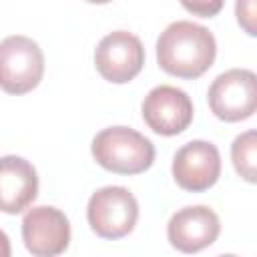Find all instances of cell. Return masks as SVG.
Masks as SVG:
<instances>
[{
	"mask_svg": "<svg viewBox=\"0 0 257 257\" xmlns=\"http://www.w3.org/2000/svg\"><path fill=\"white\" fill-rule=\"evenodd\" d=\"M215 54L217 44L209 28L189 20L169 24L157 40L159 66L179 78H199L211 68Z\"/></svg>",
	"mask_w": 257,
	"mask_h": 257,
	"instance_id": "cell-1",
	"label": "cell"
},
{
	"mask_svg": "<svg viewBox=\"0 0 257 257\" xmlns=\"http://www.w3.org/2000/svg\"><path fill=\"white\" fill-rule=\"evenodd\" d=\"M94 161L118 175L145 173L155 161L153 143L128 126H108L100 131L90 145Z\"/></svg>",
	"mask_w": 257,
	"mask_h": 257,
	"instance_id": "cell-2",
	"label": "cell"
},
{
	"mask_svg": "<svg viewBox=\"0 0 257 257\" xmlns=\"http://www.w3.org/2000/svg\"><path fill=\"white\" fill-rule=\"evenodd\" d=\"M44 74V54L28 36H8L0 42V88L8 94H26Z\"/></svg>",
	"mask_w": 257,
	"mask_h": 257,
	"instance_id": "cell-3",
	"label": "cell"
},
{
	"mask_svg": "<svg viewBox=\"0 0 257 257\" xmlns=\"http://www.w3.org/2000/svg\"><path fill=\"white\" fill-rule=\"evenodd\" d=\"M86 219L98 237L120 239L135 229L139 203L124 187H102L88 199Z\"/></svg>",
	"mask_w": 257,
	"mask_h": 257,
	"instance_id": "cell-4",
	"label": "cell"
},
{
	"mask_svg": "<svg viewBox=\"0 0 257 257\" xmlns=\"http://www.w3.org/2000/svg\"><path fill=\"white\" fill-rule=\"evenodd\" d=\"M207 98L217 118L225 122L245 120L257 108V76L247 68H231L213 80Z\"/></svg>",
	"mask_w": 257,
	"mask_h": 257,
	"instance_id": "cell-5",
	"label": "cell"
},
{
	"mask_svg": "<svg viewBox=\"0 0 257 257\" xmlns=\"http://www.w3.org/2000/svg\"><path fill=\"white\" fill-rule=\"evenodd\" d=\"M94 64L104 80L114 84H124L143 70L145 64L143 42L126 30L110 32L98 42L94 50Z\"/></svg>",
	"mask_w": 257,
	"mask_h": 257,
	"instance_id": "cell-6",
	"label": "cell"
},
{
	"mask_svg": "<svg viewBox=\"0 0 257 257\" xmlns=\"http://www.w3.org/2000/svg\"><path fill=\"white\" fill-rule=\"evenodd\" d=\"M22 239L36 257H54L70 243V223L56 207H34L22 219Z\"/></svg>",
	"mask_w": 257,
	"mask_h": 257,
	"instance_id": "cell-7",
	"label": "cell"
},
{
	"mask_svg": "<svg viewBox=\"0 0 257 257\" xmlns=\"http://www.w3.org/2000/svg\"><path fill=\"white\" fill-rule=\"evenodd\" d=\"M143 118L157 135L173 137L183 133L193 120V102L177 86H155L143 100Z\"/></svg>",
	"mask_w": 257,
	"mask_h": 257,
	"instance_id": "cell-8",
	"label": "cell"
},
{
	"mask_svg": "<svg viewBox=\"0 0 257 257\" xmlns=\"http://www.w3.org/2000/svg\"><path fill=\"white\" fill-rule=\"evenodd\" d=\"M221 175V155L213 143L191 141L183 145L173 159V177L177 185L191 193L207 191Z\"/></svg>",
	"mask_w": 257,
	"mask_h": 257,
	"instance_id": "cell-9",
	"label": "cell"
},
{
	"mask_svg": "<svg viewBox=\"0 0 257 257\" xmlns=\"http://www.w3.org/2000/svg\"><path fill=\"white\" fill-rule=\"evenodd\" d=\"M219 231L221 223L217 213L203 205L179 209L167 225V237L171 245L183 253H197L213 245L219 237Z\"/></svg>",
	"mask_w": 257,
	"mask_h": 257,
	"instance_id": "cell-10",
	"label": "cell"
},
{
	"mask_svg": "<svg viewBox=\"0 0 257 257\" xmlns=\"http://www.w3.org/2000/svg\"><path fill=\"white\" fill-rule=\"evenodd\" d=\"M38 195L36 169L22 157H0V211L16 215L32 205Z\"/></svg>",
	"mask_w": 257,
	"mask_h": 257,
	"instance_id": "cell-11",
	"label": "cell"
},
{
	"mask_svg": "<svg viewBox=\"0 0 257 257\" xmlns=\"http://www.w3.org/2000/svg\"><path fill=\"white\" fill-rule=\"evenodd\" d=\"M233 167L241 179L255 183V165H257V133L247 131L239 135L231 145Z\"/></svg>",
	"mask_w": 257,
	"mask_h": 257,
	"instance_id": "cell-12",
	"label": "cell"
},
{
	"mask_svg": "<svg viewBox=\"0 0 257 257\" xmlns=\"http://www.w3.org/2000/svg\"><path fill=\"white\" fill-rule=\"evenodd\" d=\"M235 14H237V22L241 24V28L249 34L255 36L257 34V26H255V0H237L235 2Z\"/></svg>",
	"mask_w": 257,
	"mask_h": 257,
	"instance_id": "cell-13",
	"label": "cell"
},
{
	"mask_svg": "<svg viewBox=\"0 0 257 257\" xmlns=\"http://www.w3.org/2000/svg\"><path fill=\"white\" fill-rule=\"evenodd\" d=\"M181 4L193 16L211 18V16H217L221 12L225 0H181Z\"/></svg>",
	"mask_w": 257,
	"mask_h": 257,
	"instance_id": "cell-14",
	"label": "cell"
},
{
	"mask_svg": "<svg viewBox=\"0 0 257 257\" xmlns=\"http://www.w3.org/2000/svg\"><path fill=\"white\" fill-rule=\"evenodd\" d=\"M0 257H10V239L4 231H0Z\"/></svg>",
	"mask_w": 257,
	"mask_h": 257,
	"instance_id": "cell-15",
	"label": "cell"
},
{
	"mask_svg": "<svg viewBox=\"0 0 257 257\" xmlns=\"http://www.w3.org/2000/svg\"><path fill=\"white\" fill-rule=\"evenodd\" d=\"M86 2H90V4H106L110 0H86Z\"/></svg>",
	"mask_w": 257,
	"mask_h": 257,
	"instance_id": "cell-16",
	"label": "cell"
}]
</instances>
